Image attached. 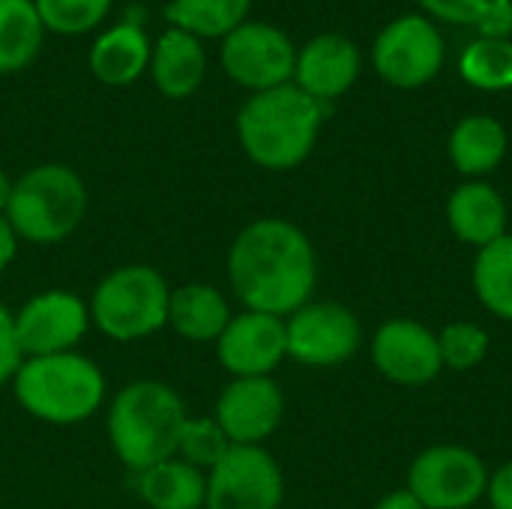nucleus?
I'll list each match as a JSON object with an SVG mask.
<instances>
[{
  "label": "nucleus",
  "instance_id": "1",
  "mask_svg": "<svg viewBox=\"0 0 512 509\" xmlns=\"http://www.w3.org/2000/svg\"><path fill=\"white\" fill-rule=\"evenodd\" d=\"M228 282L249 312L294 315L315 288V252L288 219H255L231 243Z\"/></svg>",
  "mask_w": 512,
  "mask_h": 509
},
{
  "label": "nucleus",
  "instance_id": "2",
  "mask_svg": "<svg viewBox=\"0 0 512 509\" xmlns=\"http://www.w3.org/2000/svg\"><path fill=\"white\" fill-rule=\"evenodd\" d=\"M330 105L297 84L252 93L237 114V135L246 156L267 171L297 168L315 147Z\"/></svg>",
  "mask_w": 512,
  "mask_h": 509
},
{
  "label": "nucleus",
  "instance_id": "3",
  "mask_svg": "<svg viewBox=\"0 0 512 509\" xmlns=\"http://www.w3.org/2000/svg\"><path fill=\"white\" fill-rule=\"evenodd\" d=\"M186 417V405L171 384L150 378L132 381L117 393L108 411L111 450L132 474H141L174 459Z\"/></svg>",
  "mask_w": 512,
  "mask_h": 509
},
{
  "label": "nucleus",
  "instance_id": "4",
  "mask_svg": "<svg viewBox=\"0 0 512 509\" xmlns=\"http://www.w3.org/2000/svg\"><path fill=\"white\" fill-rule=\"evenodd\" d=\"M12 393L30 417L51 426H75L102 408L105 375L78 351L27 357L12 378Z\"/></svg>",
  "mask_w": 512,
  "mask_h": 509
},
{
  "label": "nucleus",
  "instance_id": "5",
  "mask_svg": "<svg viewBox=\"0 0 512 509\" xmlns=\"http://www.w3.org/2000/svg\"><path fill=\"white\" fill-rule=\"evenodd\" d=\"M87 213V186L75 168L45 162L12 180L6 219L18 240L54 246L66 240Z\"/></svg>",
  "mask_w": 512,
  "mask_h": 509
},
{
  "label": "nucleus",
  "instance_id": "6",
  "mask_svg": "<svg viewBox=\"0 0 512 509\" xmlns=\"http://www.w3.org/2000/svg\"><path fill=\"white\" fill-rule=\"evenodd\" d=\"M171 288L156 267L126 264L93 291L90 321L114 342H138L168 327Z\"/></svg>",
  "mask_w": 512,
  "mask_h": 509
},
{
  "label": "nucleus",
  "instance_id": "7",
  "mask_svg": "<svg viewBox=\"0 0 512 509\" xmlns=\"http://www.w3.org/2000/svg\"><path fill=\"white\" fill-rule=\"evenodd\" d=\"M222 69L240 87L261 93L282 87L294 78L297 48L273 24L264 21H243L222 39Z\"/></svg>",
  "mask_w": 512,
  "mask_h": 509
},
{
  "label": "nucleus",
  "instance_id": "8",
  "mask_svg": "<svg viewBox=\"0 0 512 509\" xmlns=\"http://www.w3.org/2000/svg\"><path fill=\"white\" fill-rule=\"evenodd\" d=\"M489 489L486 465L465 447H432L408 474V492L426 509H468Z\"/></svg>",
  "mask_w": 512,
  "mask_h": 509
},
{
  "label": "nucleus",
  "instance_id": "9",
  "mask_svg": "<svg viewBox=\"0 0 512 509\" xmlns=\"http://www.w3.org/2000/svg\"><path fill=\"white\" fill-rule=\"evenodd\" d=\"M378 75L402 90L429 84L444 63V39L423 15H402L387 24L372 51Z\"/></svg>",
  "mask_w": 512,
  "mask_h": 509
},
{
  "label": "nucleus",
  "instance_id": "10",
  "mask_svg": "<svg viewBox=\"0 0 512 509\" xmlns=\"http://www.w3.org/2000/svg\"><path fill=\"white\" fill-rule=\"evenodd\" d=\"M285 480L264 447H231L207 477L204 509H279Z\"/></svg>",
  "mask_w": 512,
  "mask_h": 509
},
{
  "label": "nucleus",
  "instance_id": "11",
  "mask_svg": "<svg viewBox=\"0 0 512 509\" xmlns=\"http://www.w3.org/2000/svg\"><path fill=\"white\" fill-rule=\"evenodd\" d=\"M15 336L27 357L69 354L78 348L90 327V306L72 291L51 288L30 297L15 315Z\"/></svg>",
  "mask_w": 512,
  "mask_h": 509
},
{
  "label": "nucleus",
  "instance_id": "12",
  "mask_svg": "<svg viewBox=\"0 0 512 509\" xmlns=\"http://www.w3.org/2000/svg\"><path fill=\"white\" fill-rule=\"evenodd\" d=\"M288 357L306 366H339L360 348V321L339 303H306L288 321Z\"/></svg>",
  "mask_w": 512,
  "mask_h": 509
},
{
  "label": "nucleus",
  "instance_id": "13",
  "mask_svg": "<svg viewBox=\"0 0 512 509\" xmlns=\"http://www.w3.org/2000/svg\"><path fill=\"white\" fill-rule=\"evenodd\" d=\"M216 351L234 378H270V372L288 357L285 321L249 309L231 315L228 327L216 339Z\"/></svg>",
  "mask_w": 512,
  "mask_h": 509
},
{
  "label": "nucleus",
  "instance_id": "14",
  "mask_svg": "<svg viewBox=\"0 0 512 509\" xmlns=\"http://www.w3.org/2000/svg\"><path fill=\"white\" fill-rule=\"evenodd\" d=\"M285 399L273 378H234L219 402L213 420L234 447H261L282 423Z\"/></svg>",
  "mask_w": 512,
  "mask_h": 509
},
{
  "label": "nucleus",
  "instance_id": "15",
  "mask_svg": "<svg viewBox=\"0 0 512 509\" xmlns=\"http://www.w3.org/2000/svg\"><path fill=\"white\" fill-rule=\"evenodd\" d=\"M372 354L381 375L405 387L432 381L444 366L438 336L417 321H387L375 336Z\"/></svg>",
  "mask_w": 512,
  "mask_h": 509
},
{
  "label": "nucleus",
  "instance_id": "16",
  "mask_svg": "<svg viewBox=\"0 0 512 509\" xmlns=\"http://www.w3.org/2000/svg\"><path fill=\"white\" fill-rule=\"evenodd\" d=\"M360 75V51L342 33H321L297 51L294 84L318 102L348 93Z\"/></svg>",
  "mask_w": 512,
  "mask_h": 509
},
{
  "label": "nucleus",
  "instance_id": "17",
  "mask_svg": "<svg viewBox=\"0 0 512 509\" xmlns=\"http://www.w3.org/2000/svg\"><path fill=\"white\" fill-rule=\"evenodd\" d=\"M207 72L204 42L180 27H168L150 51V75L162 96L186 99L192 96Z\"/></svg>",
  "mask_w": 512,
  "mask_h": 509
},
{
  "label": "nucleus",
  "instance_id": "18",
  "mask_svg": "<svg viewBox=\"0 0 512 509\" xmlns=\"http://www.w3.org/2000/svg\"><path fill=\"white\" fill-rule=\"evenodd\" d=\"M150 51L153 42L144 33V27L135 21H120L96 36L87 63L96 81L108 87H126L138 81L144 69H150Z\"/></svg>",
  "mask_w": 512,
  "mask_h": 509
},
{
  "label": "nucleus",
  "instance_id": "19",
  "mask_svg": "<svg viewBox=\"0 0 512 509\" xmlns=\"http://www.w3.org/2000/svg\"><path fill=\"white\" fill-rule=\"evenodd\" d=\"M231 321V309L225 297L207 282H189L171 288L168 300V324L186 342H216Z\"/></svg>",
  "mask_w": 512,
  "mask_h": 509
},
{
  "label": "nucleus",
  "instance_id": "20",
  "mask_svg": "<svg viewBox=\"0 0 512 509\" xmlns=\"http://www.w3.org/2000/svg\"><path fill=\"white\" fill-rule=\"evenodd\" d=\"M447 216H450V228L456 231V237L480 249L507 234V204L486 183L459 186L450 198Z\"/></svg>",
  "mask_w": 512,
  "mask_h": 509
},
{
  "label": "nucleus",
  "instance_id": "21",
  "mask_svg": "<svg viewBox=\"0 0 512 509\" xmlns=\"http://www.w3.org/2000/svg\"><path fill=\"white\" fill-rule=\"evenodd\" d=\"M138 498L150 509H204L207 477L183 459H165L138 474Z\"/></svg>",
  "mask_w": 512,
  "mask_h": 509
},
{
  "label": "nucleus",
  "instance_id": "22",
  "mask_svg": "<svg viewBox=\"0 0 512 509\" xmlns=\"http://www.w3.org/2000/svg\"><path fill=\"white\" fill-rule=\"evenodd\" d=\"M504 153H507V132L495 117H483V114L465 117L450 135L453 165L468 177L489 174L492 168L501 165Z\"/></svg>",
  "mask_w": 512,
  "mask_h": 509
},
{
  "label": "nucleus",
  "instance_id": "23",
  "mask_svg": "<svg viewBox=\"0 0 512 509\" xmlns=\"http://www.w3.org/2000/svg\"><path fill=\"white\" fill-rule=\"evenodd\" d=\"M45 27L33 0H0V75L27 69L42 48Z\"/></svg>",
  "mask_w": 512,
  "mask_h": 509
},
{
  "label": "nucleus",
  "instance_id": "24",
  "mask_svg": "<svg viewBox=\"0 0 512 509\" xmlns=\"http://www.w3.org/2000/svg\"><path fill=\"white\" fill-rule=\"evenodd\" d=\"M252 0H171L165 18L198 39H225L249 15Z\"/></svg>",
  "mask_w": 512,
  "mask_h": 509
},
{
  "label": "nucleus",
  "instance_id": "25",
  "mask_svg": "<svg viewBox=\"0 0 512 509\" xmlns=\"http://www.w3.org/2000/svg\"><path fill=\"white\" fill-rule=\"evenodd\" d=\"M474 288L492 315L512 321V234L480 249L474 264Z\"/></svg>",
  "mask_w": 512,
  "mask_h": 509
},
{
  "label": "nucleus",
  "instance_id": "26",
  "mask_svg": "<svg viewBox=\"0 0 512 509\" xmlns=\"http://www.w3.org/2000/svg\"><path fill=\"white\" fill-rule=\"evenodd\" d=\"M462 78L477 90H510L512 42L510 39H474L459 57Z\"/></svg>",
  "mask_w": 512,
  "mask_h": 509
},
{
  "label": "nucleus",
  "instance_id": "27",
  "mask_svg": "<svg viewBox=\"0 0 512 509\" xmlns=\"http://www.w3.org/2000/svg\"><path fill=\"white\" fill-rule=\"evenodd\" d=\"M231 447L234 444L225 438V432L213 417H186L174 456L198 471H213Z\"/></svg>",
  "mask_w": 512,
  "mask_h": 509
},
{
  "label": "nucleus",
  "instance_id": "28",
  "mask_svg": "<svg viewBox=\"0 0 512 509\" xmlns=\"http://www.w3.org/2000/svg\"><path fill=\"white\" fill-rule=\"evenodd\" d=\"M111 3L114 0H33L42 27L60 36L90 33L96 24L105 21Z\"/></svg>",
  "mask_w": 512,
  "mask_h": 509
},
{
  "label": "nucleus",
  "instance_id": "29",
  "mask_svg": "<svg viewBox=\"0 0 512 509\" xmlns=\"http://www.w3.org/2000/svg\"><path fill=\"white\" fill-rule=\"evenodd\" d=\"M438 345H441L444 366H450L456 372L474 369L489 354V336H486V330L477 327V324H465V321L444 327V333L438 336Z\"/></svg>",
  "mask_w": 512,
  "mask_h": 509
},
{
  "label": "nucleus",
  "instance_id": "30",
  "mask_svg": "<svg viewBox=\"0 0 512 509\" xmlns=\"http://www.w3.org/2000/svg\"><path fill=\"white\" fill-rule=\"evenodd\" d=\"M21 363H24V354H21L18 336H15V318L0 303V387L15 378Z\"/></svg>",
  "mask_w": 512,
  "mask_h": 509
},
{
  "label": "nucleus",
  "instance_id": "31",
  "mask_svg": "<svg viewBox=\"0 0 512 509\" xmlns=\"http://www.w3.org/2000/svg\"><path fill=\"white\" fill-rule=\"evenodd\" d=\"M474 27L483 39H510L512 36V0H486Z\"/></svg>",
  "mask_w": 512,
  "mask_h": 509
},
{
  "label": "nucleus",
  "instance_id": "32",
  "mask_svg": "<svg viewBox=\"0 0 512 509\" xmlns=\"http://www.w3.org/2000/svg\"><path fill=\"white\" fill-rule=\"evenodd\" d=\"M429 15L450 24H474L486 0H417Z\"/></svg>",
  "mask_w": 512,
  "mask_h": 509
},
{
  "label": "nucleus",
  "instance_id": "33",
  "mask_svg": "<svg viewBox=\"0 0 512 509\" xmlns=\"http://www.w3.org/2000/svg\"><path fill=\"white\" fill-rule=\"evenodd\" d=\"M489 501L495 509H512V462L504 465L489 483Z\"/></svg>",
  "mask_w": 512,
  "mask_h": 509
},
{
  "label": "nucleus",
  "instance_id": "34",
  "mask_svg": "<svg viewBox=\"0 0 512 509\" xmlns=\"http://www.w3.org/2000/svg\"><path fill=\"white\" fill-rule=\"evenodd\" d=\"M15 255H18V234L9 225L6 213H0V273L15 261Z\"/></svg>",
  "mask_w": 512,
  "mask_h": 509
},
{
  "label": "nucleus",
  "instance_id": "35",
  "mask_svg": "<svg viewBox=\"0 0 512 509\" xmlns=\"http://www.w3.org/2000/svg\"><path fill=\"white\" fill-rule=\"evenodd\" d=\"M375 509H426L411 492H393V495H387L381 504Z\"/></svg>",
  "mask_w": 512,
  "mask_h": 509
},
{
  "label": "nucleus",
  "instance_id": "36",
  "mask_svg": "<svg viewBox=\"0 0 512 509\" xmlns=\"http://www.w3.org/2000/svg\"><path fill=\"white\" fill-rule=\"evenodd\" d=\"M9 195H12V180H9V177H6V171L0 168V213H6Z\"/></svg>",
  "mask_w": 512,
  "mask_h": 509
}]
</instances>
